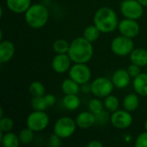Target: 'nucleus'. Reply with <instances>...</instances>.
<instances>
[{"instance_id":"obj_1","label":"nucleus","mask_w":147,"mask_h":147,"mask_svg":"<svg viewBox=\"0 0 147 147\" xmlns=\"http://www.w3.org/2000/svg\"><path fill=\"white\" fill-rule=\"evenodd\" d=\"M92 42L87 40L84 36L77 37L70 43L68 55L73 63H88L94 53Z\"/></svg>"},{"instance_id":"obj_2","label":"nucleus","mask_w":147,"mask_h":147,"mask_svg":"<svg viewBox=\"0 0 147 147\" xmlns=\"http://www.w3.org/2000/svg\"><path fill=\"white\" fill-rule=\"evenodd\" d=\"M93 23L103 34L114 32L119 25L118 16L115 11L109 7L99 8L93 17Z\"/></svg>"},{"instance_id":"obj_3","label":"nucleus","mask_w":147,"mask_h":147,"mask_svg":"<svg viewBox=\"0 0 147 147\" xmlns=\"http://www.w3.org/2000/svg\"><path fill=\"white\" fill-rule=\"evenodd\" d=\"M24 14L26 23L34 29L43 28L49 20L48 9L42 3L31 4Z\"/></svg>"},{"instance_id":"obj_4","label":"nucleus","mask_w":147,"mask_h":147,"mask_svg":"<svg viewBox=\"0 0 147 147\" xmlns=\"http://www.w3.org/2000/svg\"><path fill=\"white\" fill-rule=\"evenodd\" d=\"M77 127L75 120L69 116H63L59 118L54 123L53 133L62 139H67L74 134Z\"/></svg>"},{"instance_id":"obj_5","label":"nucleus","mask_w":147,"mask_h":147,"mask_svg":"<svg viewBox=\"0 0 147 147\" xmlns=\"http://www.w3.org/2000/svg\"><path fill=\"white\" fill-rule=\"evenodd\" d=\"M49 116L45 111H33L27 118L26 125L34 132H41L49 125Z\"/></svg>"},{"instance_id":"obj_6","label":"nucleus","mask_w":147,"mask_h":147,"mask_svg":"<svg viewBox=\"0 0 147 147\" xmlns=\"http://www.w3.org/2000/svg\"><path fill=\"white\" fill-rule=\"evenodd\" d=\"M115 88L111 79L99 77L91 82V93L98 98H105L110 95Z\"/></svg>"},{"instance_id":"obj_7","label":"nucleus","mask_w":147,"mask_h":147,"mask_svg":"<svg viewBox=\"0 0 147 147\" xmlns=\"http://www.w3.org/2000/svg\"><path fill=\"white\" fill-rule=\"evenodd\" d=\"M134 49V43L133 39L126 37L122 34L115 37L111 42L112 52L120 57L129 55Z\"/></svg>"},{"instance_id":"obj_8","label":"nucleus","mask_w":147,"mask_h":147,"mask_svg":"<svg viewBox=\"0 0 147 147\" xmlns=\"http://www.w3.org/2000/svg\"><path fill=\"white\" fill-rule=\"evenodd\" d=\"M120 9L125 18L138 20L144 14V6L138 0H123Z\"/></svg>"},{"instance_id":"obj_9","label":"nucleus","mask_w":147,"mask_h":147,"mask_svg":"<svg viewBox=\"0 0 147 147\" xmlns=\"http://www.w3.org/2000/svg\"><path fill=\"white\" fill-rule=\"evenodd\" d=\"M91 75V70L86 64L74 63L69 70V77L80 85L89 83Z\"/></svg>"},{"instance_id":"obj_10","label":"nucleus","mask_w":147,"mask_h":147,"mask_svg":"<svg viewBox=\"0 0 147 147\" xmlns=\"http://www.w3.org/2000/svg\"><path fill=\"white\" fill-rule=\"evenodd\" d=\"M110 122L117 129H127L133 123V116L131 112L126 109H117L111 114Z\"/></svg>"},{"instance_id":"obj_11","label":"nucleus","mask_w":147,"mask_h":147,"mask_svg":"<svg viewBox=\"0 0 147 147\" xmlns=\"http://www.w3.org/2000/svg\"><path fill=\"white\" fill-rule=\"evenodd\" d=\"M118 29H119L121 34H122L126 37L134 39V38L137 37L138 34H140V24L138 23L137 20L125 18L119 22Z\"/></svg>"},{"instance_id":"obj_12","label":"nucleus","mask_w":147,"mask_h":147,"mask_svg":"<svg viewBox=\"0 0 147 147\" xmlns=\"http://www.w3.org/2000/svg\"><path fill=\"white\" fill-rule=\"evenodd\" d=\"M71 59L69 57L68 53H57L52 60V68L53 70L59 74L65 73L69 71L71 67Z\"/></svg>"},{"instance_id":"obj_13","label":"nucleus","mask_w":147,"mask_h":147,"mask_svg":"<svg viewBox=\"0 0 147 147\" xmlns=\"http://www.w3.org/2000/svg\"><path fill=\"white\" fill-rule=\"evenodd\" d=\"M131 76L128 73L127 70L118 69L112 75V82L115 88L117 89H125L127 88L131 82Z\"/></svg>"},{"instance_id":"obj_14","label":"nucleus","mask_w":147,"mask_h":147,"mask_svg":"<svg viewBox=\"0 0 147 147\" xmlns=\"http://www.w3.org/2000/svg\"><path fill=\"white\" fill-rule=\"evenodd\" d=\"M16 47L12 41L5 40L0 42V63L4 64L12 59L15 55Z\"/></svg>"},{"instance_id":"obj_15","label":"nucleus","mask_w":147,"mask_h":147,"mask_svg":"<svg viewBox=\"0 0 147 147\" xmlns=\"http://www.w3.org/2000/svg\"><path fill=\"white\" fill-rule=\"evenodd\" d=\"M75 121L77 126L81 129H89L96 123V115L90 110L84 111L78 114Z\"/></svg>"},{"instance_id":"obj_16","label":"nucleus","mask_w":147,"mask_h":147,"mask_svg":"<svg viewBox=\"0 0 147 147\" xmlns=\"http://www.w3.org/2000/svg\"><path fill=\"white\" fill-rule=\"evenodd\" d=\"M32 0H6L7 8L14 13H25L31 6Z\"/></svg>"},{"instance_id":"obj_17","label":"nucleus","mask_w":147,"mask_h":147,"mask_svg":"<svg viewBox=\"0 0 147 147\" xmlns=\"http://www.w3.org/2000/svg\"><path fill=\"white\" fill-rule=\"evenodd\" d=\"M133 87L134 91L141 96H147V73H140L134 78Z\"/></svg>"},{"instance_id":"obj_18","label":"nucleus","mask_w":147,"mask_h":147,"mask_svg":"<svg viewBox=\"0 0 147 147\" xmlns=\"http://www.w3.org/2000/svg\"><path fill=\"white\" fill-rule=\"evenodd\" d=\"M131 63L140 67L147 65V50L144 48H134L129 54Z\"/></svg>"},{"instance_id":"obj_19","label":"nucleus","mask_w":147,"mask_h":147,"mask_svg":"<svg viewBox=\"0 0 147 147\" xmlns=\"http://www.w3.org/2000/svg\"><path fill=\"white\" fill-rule=\"evenodd\" d=\"M61 90L65 95H71V94L78 95L79 91L81 90V87L79 84H78L76 81H74L73 79L70 78L65 79L62 82Z\"/></svg>"},{"instance_id":"obj_20","label":"nucleus","mask_w":147,"mask_h":147,"mask_svg":"<svg viewBox=\"0 0 147 147\" xmlns=\"http://www.w3.org/2000/svg\"><path fill=\"white\" fill-rule=\"evenodd\" d=\"M18 135L12 132L2 133L1 132V144L4 147H18L20 145Z\"/></svg>"},{"instance_id":"obj_21","label":"nucleus","mask_w":147,"mask_h":147,"mask_svg":"<svg viewBox=\"0 0 147 147\" xmlns=\"http://www.w3.org/2000/svg\"><path fill=\"white\" fill-rule=\"evenodd\" d=\"M140 104V99L138 96V94L131 93L127 95L122 102V105L124 109L129 111V112H134L135 111Z\"/></svg>"},{"instance_id":"obj_22","label":"nucleus","mask_w":147,"mask_h":147,"mask_svg":"<svg viewBox=\"0 0 147 147\" xmlns=\"http://www.w3.org/2000/svg\"><path fill=\"white\" fill-rule=\"evenodd\" d=\"M81 101L78 95H65L63 98V106L65 109L70 111H73L78 109L80 107Z\"/></svg>"},{"instance_id":"obj_23","label":"nucleus","mask_w":147,"mask_h":147,"mask_svg":"<svg viewBox=\"0 0 147 147\" xmlns=\"http://www.w3.org/2000/svg\"><path fill=\"white\" fill-rule=\"evenodd\" d=\"M101 34V31L97 28V27L96 25H90L88 27H86L84 30V37L90 41V42H94L96 40H98V38L100 37Z\"/></svg>"},{"instance_id":"obj_24","label":"nucleus","mask_w":147,"mask_h":147,"mask_svg":"<svg viewBox=\"0 0 147 147\" xmlns=\"http://www.w3.org/2000/svg\"><path fill=\"white\" fill-rule=\"evenodd\" d=\"M103 103H104V108L111 113L119 109V107H120V102H119L118 97L111 94L104 98Z\"/></svg>"},{"instance_id":"obj_25","label":"nucleus","mask_w":147,"mask_h":147,"mask_svg":"<svg viewBox=\"0 0 147 147\" xmlns=\"http://www.w3.org/2000/svg\"><path fill=\"white\" fill-rule=\"evenodd\" d=\"M28 90L32 96H43L46 95V88L40 81L32 82L29 85Z\"/></svg>"},{"instance_id":"obj_26","label":"nucleus","mask_w":147,"mask_h":147,"mask_svg":"<svg viewBox=\"0 0 147 147\" xmlns=\"http://www.w3.org/2000/svg\"><path fill=\"white\" fill-rule=\"evenodd\" d=\"M31 108L34 111H45L48 106L47 104L45 96H33L30 102Z\"/></svg>"},{"instance_id":"obj_27","label":"nucleus","mask_w":147,"mask_h":147,"mask_svg":"<svg viewBox=\"0 0 147 147\" xmlns=\"http://www.w3.org/2000/svg\"><path fill=\"white\" fill-rule=\"evenodd\" d=\"M34 133L35 132H34L32 129H30L28 127L26 128H23L22 130L20 131L18 134L20 142L23 145H28L32 143L34 139Z\"/></svg>"},{"instance_id":"obj_28","label":"nucleus","mask_w":147,"mask_h":147,"mask_svg":"<svg viewBox=\"0 0 147 147\" xmlns=\"http://www.w3.org/2000/svg\"><path fill=\"white\" fill-rule=\"evenodd\" d=\"M70 43L65 39H58L53 43V49L56 53H68Z\"/></svg>"},{"instance_id":"obj_29","label":"nucleus","mask_w":147,"mask_h":147,"mask_svg":"<svg viewBox=\"0 0 147 147\" xmlns=\"http://www.w3.org/2000/svg\"><path fill=\"white\" fill-rule=\"evenodd\" d=\"M103 108H104V103L98 97L91 99L88 103L89 110L95 115H97L100 112H102L104 109Z\"/></svg>"},{"instance_id":"obj_30","label":"nucleus","mask_w":147,"mask_h":147,"mask_svg":"<svg viewBox=\"0 0 147 147\" xmlns=\"http://www.w3.org/2000/svg\"><path fill=\"white\" fill-rule=\"evenodd\" d=\"M14 121L10 117L3 116L0 120V130L2 133L10 132L14 127Z\"/></svg>"},{"instance_id":"obj_31","label":"nucleus","mask_w":147,"mask_h":147,"mask_svg":"<svg viewBox=\"0 0 147 147\" xmlns=\"http://www.w3.org/2000/svg\"><path fill=\"white\" fill-rule=\"evenodd\" d=\"M109 111L106 110H102V112H100L99 114L96 115V123L100 124V125H104L106 124L109 121H110V116L109 114Z\"/></svg>"},{"instance_id":"obj_32","label":"nucleus","mask_w":147,"mask_h":147,"mask_svg":"<svg viewBox=\"0 0 147 147\" xmlns=\"http://www.w3.org/2000/svg\"><path fill=\"white\" fill-rule=\"evenodd\" d=\"M135 147H147V131L141 133L134 140Z\"/></svg>"},{"instance_id":"obj_33","label":"nucleus","mask_w":147,"mask_h":147,"mask_svg":"<svg viewBox=\"0 0 147 147\" xmlns=\"http://www.w3.org/2000/svg\"><path fill=\"white\" fill-rule=\"evenodd\" d=\"M62 138L59 137V135H57L56 134H51V136L49 137L48 140V145L51 147H59L62 145V141H61Z\"/></svg>"},{"instance_id":"obj_34","label":"nucleus","mask_w":147,"mask_h":147,"mask_svg":"<svg viewBox=\"0 0 147 147\" xmlns=\"http://www.w3.org/2000/svg\"><path fill=\"white\" fill-rule=\"evenodd\" d=\"M140 66H139V65H135V64H133L132 63V65H130L128 67H127V71H128V73L130 74V76L132 77V78H135V77H137L138 75H140V73H141V70H140Z\"/></svg>"},{"instance_id":"obj_35","label":"nucleus","mask_w":147,"mask_h":147,"mask_svg":"<svg viewBox=\"0 0 147 147\" xmlns=\"http://www.w3.org/2000/svg\"><path fill=\"white\" fill-rule=\"evenodd\" d=\"M45 96V99H46V102H47V104L48 107H52L55 104L56 102V97L53 94H47L44 96Z\"/></svg>"},{"instance_id":"obj_36","label":"nucleus","mask_w":147,"mask_h":147,"mask_svg":"<svg viewBox=\"0 0 147 147\" xmlns=\"http://www.w3.org/2000/svg\"><path fill=\"white\" fill-rule=\"evenodd\" d=\"M81 90L84 94H88V93L91 92V84L86 83V84H82L81 85Z\"/></svg>"},{"instance_id":"obj_37","label":"nucleus","mask_w":147,"mask_h":147,"mask_svg":"<svg viewBox=\"0 0 147 147\" xmlns=\"http://www.w3.org/2000/svg\"><path fill=\"white\" fill-rule=\"evenodd\" d=\"M103 144L99 140H91L87 144V147H102Z\"/></svg>"},{"instance_id":"obj_38","label":"nucleus","mask_w":147,"mask_h":147,"mask_svg":"<svg viewBox=\"0 0 147 147\" xmlns=\"http://www.w3.org/2000/svg\"><path fill=\"white\" fill-rule=\"evenodd\" d=\"M144 7H147V0H138Z\"/></svg>"},{"instance_id":"obj_39","label":"nucleus","mask_w":147,"mask_h":147,"mask_svg":"<svg viewBox=\"0 0 147 147\" xmlns=\"http://www.w3.org/2000/svg\"><path fill=\"white\" fill-rule=\"evenodd\" d=\"M144 127L146 129V131H147V119L145 121V123H144Z\"/></svg>"},{"instance_id":"obj_40","label":"nucleus","mask_w":147,"mask_h":147,"mask_svg":"<svg viewBox=\"0 0 147 147\" xmlns=\"http://www.w3.org/2000/svg\"><path fill=\"white\" fill-rule=\"evenodd\" d=\"M0 114H1V118L3 117V109H0Z\"/></svg>"}]
</instances>
